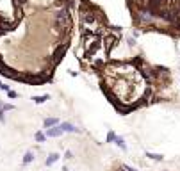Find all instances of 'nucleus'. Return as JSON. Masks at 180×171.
<instances>
[{"label": "nucleus", "instance_id": "f257e3e1", "mask_svg": "<svg viewBox=\"0 0 180 171\" xmlns=\"http://www.w3.org/2000/svg\"><path fill=\"white\" fill-rule=\"evenodd\" d=\"M61 134H64V130L61 128V125H57L54 128H47V137H59Z\"/></svg>", "mask_w": 180, "mask_h": 171}, {"label": "nucleus", "instance_id": "f03ea898", "mask_svg": "<svg viewBox=\"0 0 180 171\" xmlns=\"http://www.w3.org/2000/svg\"><path fill=\"white\" fill-rule=\"evenodd\" d=\"M61 128H62L64 132H79V128H77L75 125H71V123H62Z\"/></svg>", "mask_w": 180, "mask_h": 171}, {"label": "nucleus", "instance_id": "7ed1b4c3", "mask_svg": "<svg viewBox=\"0 0 180 171\" xmlns=\"http://www.w3.org/2000/svg\"><path fill=\"white\" fill-rule=\"evenodd\" d=\"M57 159H59V153H52V155L47 159V166H52V164H54Z\"/></svg>", "mask_w": 180, "mask_h": 171}, {"label": "nucleus", "instance_id": "20e7f679", "mask_svg": "<svg viewBox=\"0 0 180 171\" xmlns=\"http://www.w3.org/2000/svg\"><path fill=\"white\" fill-rule=\"evenodd\" d=\"M54 125H57V120L55 118H50V120H45V127L48 128V127H54Z\"/></svg>", "mask_w": 180, "mask_h": 171}, {"label": "nucleus", "instance_id": "39448f33", "mask_svg": "<svg viewBox=\"0 0 180 171\" xmlns=\"http://www.w3.org/2000/svg\"><path fill=\"white\" fill-rule=\"evenodd\" d=\"M32 159H34V153H32V152H27V153H25V157H23V162L27 164V162H30Z\"/></svg>", "mask_w": 180, "mask_h": 171}, {"label": "nucleus", "instance_id": "423d86ee", "mask_svg": "<svg viewBox=\"0 0 180 171\" xmlns=\"http://www.w3.org/2000/svg\"><path fill=\"white\" fill-rule=\"evenodd\" d=\"M116 144H118V146H121L123 150H127V144L123 143V139H120V137H116Z\"/></svg>", "mask_w": 180, "mask_h": 171}, {"label": "nucleus", "instance_id": "0eeeda50", "mask_svg": "<svg viewBox=\"0 0 180 171\" xmlns=\"http://www.w3.org/2000/svg\"><path fill=\"white\" fill-rule=\"evenodd\" d=\"M148 157L153 160H162V155H157V153H148Z\"/></svg>", "mask_w": 180, "mask_h": 171}, {"label": "nucleus", "instance_id": "6e6552de", "mask_svg": "<svg viewBox=\"0 0 180 171\" xmlns=\"http://www.w3.org/2000/svg\"><path fill=\"white\" fill-rule=\"evenodd\" d=\"M34 100H36L38 103H41V102H45V100H48V96H47V94H45V96H36V98H34Z\"/></svg>", "mask_w": 180, "mask_h": 171}, {"label": "nucleus", "instance_id": "1a4fd4ad", "mask_svg": "<svg viewBox=\"0 0 180 171\" xmlns=\"http://www.w3.org/2000/svg\"><path fill=\"white\" fill-rule=\"evenodd\" d=\"M36 139H38V141H39V143H43V141H45V135H43V134H41V132H39V134H36Z\"/></svg>", "mask_w": 180, "mask_h": 171}, {"label": "nucleus", "instance_id": "9d476101", "mask_svg": "<svg viewBox=\"0 0 180 171\" xmlns=\"http://www.w3.org/2000/svg\"><path fill=\"white\" fill-rule=\"evenodd\" d=\"M112 139H116V135H114V134H112V132H111V134H109V135H107V141H112Z\"/></svg>", "mask_w": 180, "mask_h": 171}, {"label": "nucleus", "instance_id": "9b49d317", "mask_svg": "<svg viewBox=\"0 0 180 171\" xmlns=\"http://www.w3.org/2000/svg\"><path fill=\"white\" fill-rule=\"evenodd\" d=\"M127 169H129V171H137V169H134V168H130V166H125Z\"/></svg>", "mask_w": 180, "mask_h": 171}]
</instances>
